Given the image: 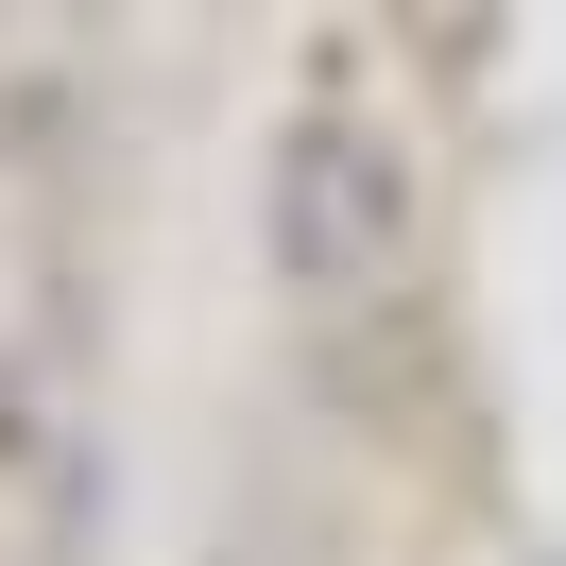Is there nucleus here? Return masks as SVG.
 Returning a JSON list of instances; mask_svg holds the SVG:
<instances>
[{
  "mask_svg": "<svg viewBox=\"0 0 566 566\" xmlns=\"http://www.w3.org/2000/svg\"><path fill=\"white\" fill-rule=\"evenodd\" d=\"M258 241H275V275L310 292V310H344V292H378L395 241H412V172H395L360 120H292L275 189H258Z\"/></svg>",
  "mask_w": 566,
  "mask_h": 566,
  "instance_id": "nucleus-1",
  "label": "nucleus"
}]
</instances>
